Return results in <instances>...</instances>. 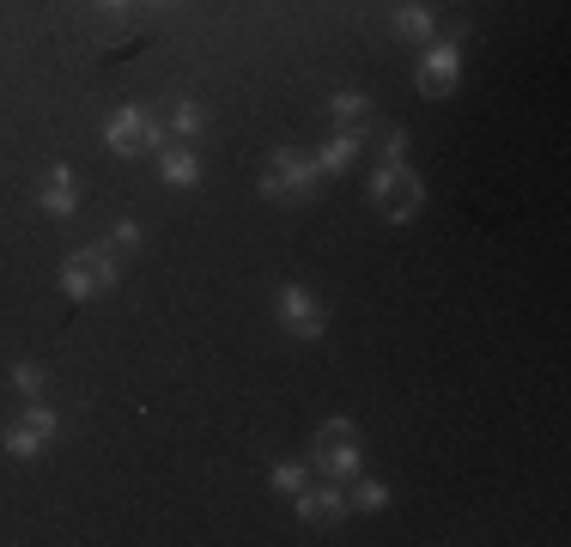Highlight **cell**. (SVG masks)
Masks as SVG:
<instances>
[{
    "instance_id": "10",
    "label": "cell",
    "mask_w": 571,
    "mask_h": 547,
    "mask_svg": "<svg viewBox=\"0 0 571 547\" xmlns=\"http://www.w3.org/2000/svg\"><path fill=\"white\" fill-rule=\"evenodd\" d=\"M353 152H359V134H347V128H341L329 146L316 152V171H347V165H353Z\"/></svg>"
},
{
    "instance_id": "14",
    "label": "cell",
    "mask_w": 571,
    "mask_h": 547,
    "mask_svg": "<svg viewBox=\"0 0 571 547\" xmlns=\"http://www.w3.org/2000/svg\"><path fill=\"white\" fill-rule=\"evenodd\" d=\"M395 31L420 43V37H432V13H426V7H401V13H395Z\"/></svg>"
},
{
    "instance_id": "7",
    "label": "cell",
    "mask_w": 571,
    "mask_h": 547,
    "mask_svg": "<svg viewBox=\"0 0 571 547\" xmlns=\"http://www.w3.org/2000/svg\"><path fill=\"white\" fill-rule=\"evenodd\" d=\"M450 86H456V49L450 43H432L426 61H420V92L426 98H444Z\"/></svg>"
},
{
    "instance_id": "23",
    "label": "cell",
    "mask_w": 571,
    "mask_h": 547,
    "mask_svg": "<svg viewBox=\"0 0 571 547\" xmlns=\"http://www.w3.org/2000/svg\"><path fill=\"white\" fill-rule=\"evenodd\" d=\"M158 7H165V0H158Z\"/></svg>"
},
{
    "instance_id": "18",
    "label": "cell",
    "mask_w": 571,
    "mask_h": 547,
    "mask_svg": "<svg viewBox=\"0 0 571 547\" xmlns=\"http://www.w3.org/2000/svg\"><path fill=\"white\" fill-rule=\"evenodd\" d=\"M365 511H377V505H389V487H377V481H359V493H353Z\"/></svg>"
},
{
    "instance_id": "19",
    "label": "cell",
    "mask_w": 571,
    "mask_h": 547,
    "mask_svg": "<svg viewBox=\"0 0 571 547\" xmlns=\"http://www.w3.org/2000/svg\"><path fill=\"white\" fill-rule=\"evenodd\" d=\"M134 244H140V225H134V219H122V225L110 231V250H134Z\"/></svg>"
},
{
    "instance_id": "20",
    "label": "cell",
    "mask_w": 571,
    "mask_h": 547,
    "mask_svg": "<svg viewBox=\"0 0 571 547\" xmlns=\"http://www.w3.org/2000/svg\"><path fill=\"white\" fill-rule=\"evenodd\" d=\"M401 146H407V134L401 128H383V159H401Z\"/></svg>"
},
{
    "instance_id": "16",
    "label": "cell",
    "mask_w": 571,
    "mask_h": 547,
    "mask_svg": "<svg viewBox=\"0 0 571 547\" xmlns=\"http://www.w3.org/2000/svg\"><path fill=\"white\" fill-rule=\"evenodd\" d=\"M171 128H177L183 140H189V134H201V104H189V98H177V104H171Z\"/></svg>"
},
{
    "instance_id": "13",
    "label": "cell",
    "mask_w": 571,
    "mask_h": 547,
    "mask_svg": "<svg viewBox=\"0 0 571 547\" xmlns=\"http://www.w3.org/2000/svg\"><path fill=\"white\" fill-rule=\"evenodd\" d=\"M329 110H335V122H365L371 116V98L365 92H341V98H329Z\"/></svg>"
},
{
    "instance_id": "6",
    "label": "cell",
    "mask_w": 571,
    "mask_h": 547,
    "mask_svg": "<svg viewBox=\"0 0 571 547\" xmlns=\"http://www.w3.org/2000/svg\"><path fill=\"white\" fill-rule=\"evenodd\" d=\"M280 323H286L298 341H322V329H329V317H322V304H316L304 286H286V292H280Z\"/></svg>"
},
{
    "instance_id": "12",
    "label": "cell",
    "mask_w": 571,
    "mask_h": 547,
    "mask_svg": "<svg viewBox=\"0 0 571 547\" xmlns=\"http://www.w3.org/2000/svg\"><path fill=\"white\" fill-rule=\"evenodd\" d=\"M0 444H7L13 456H37V450H43L49 438H43V432H37L31 420H19V426H7V432H0Z\"/></svg>"
},
{
    "instance_id": "8",
    "label": "cell",
    "mask_w": 571,
    "mask_h": 547,
    "mask_svg": "<svg viewBox=\"0 0 571 547\" xmlns=\"http://www.w3.org/2000/svg\"><path fill=\"white\" fill-rule=\"evenodd\" d=\"M341 511H347V493H341V481H335V487H316V493H298V517H304L310 529L335 523Z\"/></svg>"
},
{
    "instance_id": "22",
    "label": "cell",
    "mask_w": 571,
    "mask_h": 547,
    "mask_svg": "<svg viewBox=\"0 0 571 547\" xmlns=\"http://www.w3.org/2000/svg\"><path fill=\"white\" fill-rule=\"evenodd\" d=\"M104 7H122V0H104Z\"/></svg>"
},
{
    "instance_id": "17",
    "label": "cell",
    "mask_w": 571,
    "mask_h": 547,
    "mask_svg": "<svg viewBox=\"0 0 571 547\" xmlns=\"http://www.w3.org/2000/svg\"><path fill=\"white\" fill-rule=\"evenodd\" d=\"M274 487L280 493H304V468L298 462H274Z\"/></svg>"
},
{
    "instance_id": "3",
    "label": "cell",
    "mask_w": 571,
    "mask_h": 547,
    "mask_svg": "<svg viewBox=\"0 0 571 547\" xmlns=\"http://www.w3.org/2000/svg\"><path fill=\"white\" fill-rule=\"evenodd\" d=\"M104 140H110V152H122V159H128V152H158V140H165V134H158V122H152L140 104H128V110L110 116Z\"/></svg>"
},
{
    "instance_id": "5",
    "label": "cell",
    "mask_w": 571,
    "mask_h": 547,
    "mask_svg": "<svg viewBox=\"0 0 571 547\" xmlns=\"http://www.w3.org/2000/svg\"><path fill=\"white\" fill-rule=\"evenodd\" d=\"M61 286H67L73 298L110 292V286H116V262H110L104 250H79V256H67V268H61Z\"/></svg>"
},
{
    "instance_id": "15",
    "label": "cell",
    "mask_w": 571,
    "mask_h": 547,
    "mask_svg": "<svg viewBox=\"0 0 571 547\" xmlns=\"http://www.w3.org/2000/svg\"><path fill=\"white\" fill-rule=\"evenodd\" d=\"M43 383H49V377H43V365H31V359H25V365H13V389H19V396H31V402H37V396H43Z\"/></svg>"
},
{
    "instance_id": "21",
    "label": "cell",
    "mask_w": 571,
    "mask_h": 547,
    "mask_svg": "<svg viewBox=\"0 0 571 547\" xmlns=\"http://www.w3.org/2000/svg\"><path fill=\"white\" fill-rule=\"evenodd\" d=\"M25 420H31V426H37V432H43V438H55V414H49V408H31V414H25Z\"/></svg>"
},
{
    "instance_id": "9",
    "label": "cell",
    "mask_w": 571,
    "mask_h": 547,
    "mask_svg": "<svg viewBox=\"0 0 571 547\" xmlns=\"http://www.w3.org/2000/svg\"><path fill=\"white\" fill-rule=\"evenodd\" d=\"M165 152V183H177V189H189V183H201V159L189 146H158Z\"/></svg>"
},
{
    "instance_id": "1",
    "label": "cell",
    "mask_w": 571,
    "mask_h": 547,
    "mask_svg": "<svg viewBox=\"0 0 571 547\" xmlns=\"http://www.w3.org/2000/svg\"><path fill=\"white\" fill-rule=\"evenodd\" d=\"M371 201H377L383 219H414V213H420V177L407 171L401 159H383V171H377V183H371Z\"/></svg>"
},
{
    "instance_id": "2",
    "label": "cell",
    "mask_w": 571,
    "mask_h": 547,
    "mask_svg": "<svg viewBox=\"0 0 571 547\" xmlns=\"http://www.w3.org/2000/svg\"><path fill=\"white\" fill-rule=\"evenodd\" d=\"M316 468H322L329 481H353V475H359L353 420H322V432H316Z\"/></svg>"
},
{
    "instance_id": "11",
    "label": "cell",
    "mask_w": 571,
    "mask_h": 547,
    "mask_svg": "<svg viewBox=\"0 0 571 547\" xmlns=\"http://www.w3.org/2000/svg\"><path fill=\"white\" fill-rule=\"evenodd\" d=\"M43 207H49V213H73V171H67V165L49 171V183H43Z\"/></svg>"
},
{
    "instance_id": "4",
    "label": "cell",
    "mask_w": 571,
    "mask_h": 547,
    "mask_svg": "<svg viewBox=\"0 0 571 547\" xmlns=\"http://www.w3.org/2000/svg\"><path fill=\"white\" fill-rule=\"evenodd\" d=\"M310 183H316V159H298V152H274V165H268V177H262V195H274V201H304Z\"/></svg>"
}]
</instances>
